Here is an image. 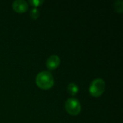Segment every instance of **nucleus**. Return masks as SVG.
<instances>
[{
  "label": "nucleus",
  "mask_w": 123,
  "mask_h": 123,
  "mask_svg": "<svg viewBox=\"0 0 123 123\" xmlns=\"http://www.w3.org/2000/svg\"><path fill=\"white\" fill-rule=\"evenodd\" d=\"M28 2L32 6H33L35 7H37V6H40L44 2V1L43 0H29Z\"/></svg>",
  "instance_id": "obj_9"
},
{
  "label": "nucleus",
  "mask_w": 123,
  "mask_h": 123,
  "mask_svg": "<svg viewBox=\"0 0 123 123\" xmlns=\"http://www.w3.org/2000/svg\"><path fill=\"white\" fill-rule=\"evenodd\" d=\"M105 81L100 78L96 79L92 81L89 87V94L94 97H99L102 95L105 90Z\"/></svg>",
  "instance_id": "obj_2"
},
{
  "label": "nucleus",
  "mask_w": 123,
  "mask_h": 123,
  "mask_svg": "<svg viewBox=\"0 0 123 123\" xmlns=\"http://www.w3.org/2000/svg\"><path fill=\"white\" fill-rule=\"evenodd\" d=\"M61 63V59L57 55H50L46 61V67L48 70L53 71L56 69Z\"/></svg>",
  "instance_id": "obj_5"
},
{
  "label": "nucleus",
  "mask_w": 123,
  "mask_h": 123,
  "mask_svg": "<svg viewBox=\"0 0 123 123\" xmlns=\"http://www.w3.org/2000/svg\"><path fill=\"white\" fill-rule=\"evenodd\" d=\"M114 7L115 9V11L118 13H123V1L122 0H117L115 2Z\"/></svg>",
  "instance_id": "obj_7"
},
{
  "label": "nucleus",
  "mask_w": 123,
  "mask_h": 123,
  "mask_svg": "<svg viewBox=\"0 0 123 123\" xmlns=\"http://www.w3.org/2000/svg\"><path fill=\"white\" fill-rule=\"evenodd\" d=\"M30 16L32 19H37L40 16V11L37 8H33L30 12Z\"/></svg>",
  "instance_id": "obj_8"
},
{
  "label": "nucleus",
  "mask_w": 123,
  "mask_h": 123,
  "mask_svg": "<svg viewBox=\"0 0 123 123\" xmlns=\"http://www.w3.org/2000/svg\"><path fill=\"white\" fill-rule=\"evenodd\" d=\"M12 8L17 13H24L28 10L29 5L24 0H16L12 3Z\"/></svg>",
  "instance_id": "obj_4"
},
{
  "label": "nucleus",
  "mask_w": 123,
  "mask_h": 123,
  "mask_svg": "<svg viewBox=\"0 0 123 123\" xmlns=\"http://www.w3.org/2000/svg\"><path fill=\"white\" fill-rule=\"evenodd\" d=\"M35 83L42 89H50L54 85V78L50 72L48 71H41L36 76Z\"/></svg>",
  "instance_id": "obj_1"
},
{
  "label": "nucleus",
  "mask_w": 123,
  "mask_h": 123,
  "mask_svg": "<svg viewBox=\"0 0 123 123\" xmlns=\"http://www.w3.org/2000/svg\"><path fill=\"white\" fill-rule=\"evenodd\" d=\"M67 91L71 95L75 96L79 92V86L74 83H70L67 86Z\"/></svg>",
  "instance_id": "obj_6"
},
{
  "label": "nucleus",
  "mask_w": 123,
  "mask_h": 123,
  "mask_svg": "<svg viewBox=\"0 0 123 123\" xmlns=\"http://www.w3.org/2000/svg\"><path fill=\"white\" fill-rule=\"evenodd\" d=\"M65 109L69 115L76 116L81 112V105L77 99L69 98L65 102Z\"/></svg>",
  "instance_id": "obj_3"
}]
</instances>
